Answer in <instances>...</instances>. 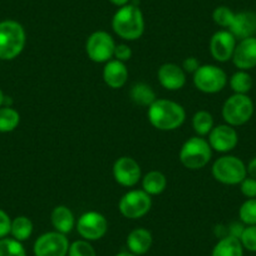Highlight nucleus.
Here are the masks:
<instances>
[{"mask_svg":"<svg viewBox=\"0 0 256 256\" xmlns=\"http://www.w3.org/2000/svg\"><path fill=\"white\" fill-rule=\"evenodd\" d=\"M212 176L222 184H240L248 177V170L242 160L236 156H222L212 164Z\"/></svg>","mask_w":256,"mask_h":256,"instance_id":"39448f33","label":"nucleus"},{"mask_svg":"<svg viewBox=\"0 0 256 256\" xmlns=\"http://www.w3.org/2000/svg\"><path fill=\"white\" fill-rule=\"evenodd\" d=\"M157 78L160 84L167 90H178L186 84V73L174 63L162 64L157 72Z\"/></svg>","mask_w":256,"mask_h":256,"instance_id":"dca6fc26","label":"nucleus"},{"mask_svg":"<svg viewBox=\"0 0 256 256\" xmlns=\"http://www.w3.org/2000/svg\"><path fill=\"white\" fill-rule=\"evenodd\" d=\"M141 166L132 157H120L113 164V177L123 187H134L141 180Z\"/></svg>","mask_w":256,"mask_h":256,"instance_id":"f8f14e48","label":"nucleus"},{"mask_svg":"<svg viewBox=\"0 0 256 256\" xmlns=\"http://www.w3.org/2000/svg\"><path fill=\"white\" fill-rule=\"evenodd\" d=\"M70 245V241L64 234L50 231L36 238L33 251L36 256H67Z\"/></svg>","mask_w":256,"mask_h":256,"instance_id":"9d476101","label":"nucleus"},{"mask_svg":"<svg viewBox=\"0 0 256 256\" xmlns=\"http://www.w3.org/2000/svg\"><path fill=\"white\" fill-rule=\"evenodd\" d=\"M211 256H244V246L240 238L228 235L216 244Z\"/></svg>","mask_w":256,"mask_h":256,"instance_id":"412c9836","label":"nucleus"},{"mask_svg":"<svg viewBox=\"0 0 256 256\" xmlns=\"http://www.w3.org/2000/svg\"><path fill=\"white\" fill-rule=\"evenodd\" d=\"M116 42L110 34L104 30H97L90 34L86 43L88 58L94 63H107L114 56Z\"/></svg>","mask_w":256,"mask_h":256,"instance_id":"1a4fd4ad","label":"nucleus"},{"mask_svg":"<svg viewBox=\"0 0 256 256\" xmlns=\"http://www.w3.org/2000/svg\"><path fill=\"white\" fill-rule=\"evenodd\" d=\"M4 100H6V94L3 93V90H0V107L4 106Z\"/></svg>","mask_w":256,"mask_h":256,"instance_id":"58836bf2","label":"nucleus"},{"mask_svg":"<svg viewBox=\"0 0 256 256\" xmlns=\"http://www.w3.org/2000/svg\"><path fill=\"white\" fill-rule=\"evenodd\" d=\"M68 256H97V254L90 241L77 240L70 245Z\"/></svg>","mask_w":256,"mask_h":256,"instance_id":"7c9ffc66","label":"nucleus"},{"mask_svg":"<svg viewBox=\"0 0 256 256\" xmlns=\"http://www.w3.org/2000/svg\"><path fill=\"white\" fill-rule=\"evenodd\" d=\"M232 62L238 70H250L256 67V36L242 39L236 44Z\"/></svg>","mask_w":256,"mask_h":256,"instance_id":"2eb2a0df","label":"nucleus"},{"mask_svg":"<svg viewBox=\"0 0 256 256\" xmlns=\"http://www.w3.org/2000/svg\"><path fill=\"white\" fill-rule=\"evenodd\" d=\"M254 114V102L248 94H236L225 100L222 106V118L226 124L238 127L251 120Z\"/></svg>","mask_w":256,"mask_h":256,"instance_id":"423d86ee","label":"nucleus"},{"mask_svg":"<svg viewBox=\"0 0 256 256\" xmlns=\"http://www.w3.org/2000/svg\"><path fill=\"white\" fill-rule=\"evenodd\" d=\"M246 170H248V177H252V178H256V157H254L248 164L246 166Z\"/></svg>","mask_w":256,"mask_h":256,"instance_id":"e433bc0d","label":"nucleus"},{"mask_svg":"<svg viewBox=\"0 0 256 256\" xmlns=\"http://www.w3.org/2000/svg\"><path fill=\"white\" fill-rule=\"evenodd\" d=\"M12 218L4 210L0 208V238H4L10 234Z\"/></svg>","mask_w":256,"mask_h":256,"instance_id":"f704fd0d","label":"nucleus"},{"mask_svg":"<svg viewBox=\"0 0 256 256\" xmlns=\"http://www.w3.org/2000/svg\"><path fill=\"white\" fill-rule=\"evenodd\" d=\"M232 33L238 40L251 38L256 34V13L255 12L245 10L240 13H235L234 20L230 28L228 29Z\"/></svg>","mask_w":256,"mask_h":256,"instance_id":"f3484780","label":"nucleus"},{"mask_svg":"<svg viewBox=\"0 0 256 256\" xmlns=\"http://www.w3.org/2000/svg\"><path fill=\"white\" fill-rule=\"evenodd\" d=\"M76 228L83 240L96 241L102 238L107 234L108 221L100 212L88 211L78 218L76 222Z\"/></svg>","mask_w":256,"mask_h":256,"instance_id":"9b49d317","label":"nucleus"},{"mask_svg":"<svg viewBox=\"0 0 256 256\" xmlns=\"http://www.w3.org/2000/svg\"><path fill=\"white\" fill-rule=\"evenodd\" d=\"M110 2L113 4V6L120 8V6H127V4H130V2H131V0H110Z\"/></svg>","mask_w":256,"mask_h":256,"instance_id":"4c0bfd02","label":"nucleus"},{"mask_svg":"<svg viewBox=\"0 0 256 256\" xmlns=\"http://www.w3.org/2000/svg\"><path fill=\"white\" fill-rule=\"evenodd\" d=\"M26 43V29L19 22H0V60H13L23 52Z\"/></svg>","mask_w":256,"mask_h":256,"instance_id":"7ed1b4c3","label":"nucleus"},{"mask_svg":"<svg viewBox=\"0 0 256 256\" xmlns=\"http://www.w3.org/2000/svg\"><path fill=\"white\" fill-rule=\"evenodd\" d=\"M208 144L211 148L220 154L232 151L238 144V134L235 128L230 124H218L208 134Z\"/></svg>","mask_w":256,"mask_h":256,"instance_id":"4468645a","label":"nucleus"},{"mask_svg":"<svg viewBox=\"0 0 256 256\" xmlns=\"http://www.w3.org/2000/svg\"><path fill=\"white\" fill-rule=\"evenodd\" d=\"M230 87L236 94H248L252 88V78L248 74V70H238L231 76Z\"/></svg>","mask_w":256,"mask_h":256,"instance_id":"bb28decb","label":"nucleus"},{"mask_svg":"<svg viewBox=\"0 0 256 256\" xmlns=\"http://www.w3.org/2000/svg\"><path fill=\"white\" fill-rule=\"evenodd\" d=\"M50 221L54 230L60 234H64V235L70 234L76 228V218L73 215L72 210L64 205L56 206L53 208L50 215Z\"/></svg>","mask_w":256,"mask_h":256,"instance_id":"aec40b11","label":"nucleus"},{"mask_svg":"<svg viewBox=\"0 0 256 256\" xmlns=\"http://www.w3.org/2000/svg\"><path fill=\"white\" fill-rule=\"evenodd\" d=\"M20 123V114L16 110L9 106L0 107V132L9 134L13 132Z\"/></svg>","mask_w":256,"mask_h":256,"instance_id":"393cba45","label":"nucleus"},{"mask_svg":"<svg viewBox=\"0 0 256 256\" xmlns=\"http://www.w3.org/2000/svg\"><path fill=\"white\" fill-rule=\"evenodd\" d=\"M0 256H26V248L16 238H0Z\"/></svg>","mask_w":256,"mask_h":256,"instance_id":"cd10ccee","label":"nucleus"},{"mask_svg":"<svg viewBox=\"0 0 256 256\" xmlns=\"http://www.w3.org/2000/svg\"><path fill=\"white\" fill-rule=\"evenodd\" d=\"M212 156L208 141L200 136L191 137L180 150V161L188 170H201L210 162Z\"/></svg>","mask_w":256,"mask_h":256,"instance_id":"20e7f679","label":"nucleus"},{"mask_svg":"<svg viewBox=\"0 0 256 256\" xmlns=\"http://www.w3.org/2000/svg\"><path fill=\"white\" fill-rule=\"evenodd\" d=\"M238 39L232 36L230 30L224 29L218 30L210 39V53L215 60L225 63L232 59Z\"/></svg>","mask_w":256,"mask_h":256,"instance_id":"ddd939ff","label":"nucleus"},{"mask_svg":"<svg viewBox=\"0 0 256 256\" xmlns=\"http://www.w3.org/2000/svg\"><path fill=\"white\" fill-rule=\"evenodd\" d=\"M116 256H137V255H134V254H132V252H128V251H123V252L117 254Z\"/></svg>","mask_w":256,"mask_h":256,"instance_id":"ea45409f","label":"nucleus"},{"mask_svg":"<svg viewBox=\"0 0 256 256\" xmlns=\"http://www.w3.org/2000/svg\"><path fill=\"white\" fill-rule=\"evenodd\" d=\"M167 187V178L162 172L150 171L142 178V190L150 196L161 195Z\"/></svg>","mask_w":256,"mask_h":256,"instance_id":"4be33fe9","label":"nucleus"},{"mask_svg":"<svg viewBox=\"0 0 256 256\" xmlns=\"http://www.w3.org/2000/svg\"><path fill=\"white\" fill-rule=\"evenodd\" d=\"M240 241L244 248L251 251V252H256V225L244 228L242 234L240 236Z\"/></svg>","mask_w":256,"mask_h":256,"instance_id":"2f4dec72","label":"nucleus"},{"mask_svg":"<svg viewBox=\"0 0 256 256\" xmlns=\"http://www.w3.org/2000/svg\"><path fill=\"white\" fill-rule=\"evenodd\" d=\"M152 208L151 196L144 190H131L126 192L118 204V208L122 216L131 220H137L150 212Z\"/></svg>","mask_w":256,"mask_h":256,"instance_id":"6e6552de","label":"nucleus"},{"mask_svg":"<svg viewBox=\"0 0 256 256\" xmlns=\"http://www.w3.org/2000/svg\"><path fill=\"white\" fill-rule=\"evenodd\" d=\"M132 49L131 46H128V44H124V43H120V44H117L116 46V49H114V58L117 59V60L120 62H127L130 60V59L132 58Z\"/></svg>","mask_w":256,"mask_h":256,"instance_id":"72a5a7b5","label":"nucleus"},{"mask_svg":"<svg viewBox=\"0 0 256 256\" xmlns=\"http://www.w3.org/2000/svg\"><path fill=\"white\" fill-rule=\"evenodd\" d=\"M192 127H194V131L198 134V136H208L212 131V128L215 127L214 126L212 114L208 112V110H198V112H196L194 117H192Z\"/></svg>","mask_w":256,"mask_h":256,"instance_id":"a878e982","label":"nucleus"},{"mask_svg":"<svg viewBox=\"0 0 256 256\" xmlns=\"http://www.w3.org/2000/svg\"><path fill=\"white\" fill-rule=\"evenodd\" d=\"M148 120L160 131H174L184 124L186 112L180 103L170 100H156L148 107Z\"/></svg>","mask_w":256,"mask_h":256,"instance_id":"f257e3e1","label":"nucleus"},{"mask_svg":"<svg viewBox=\"0 0 256 256\" xmlns=\"http://www.w3.org/2000/svg\"><path fill=\"white\" fill-rule=\"evenodd\" d=\"M238 218L246 226L256 225V198H248L238 208Z\"/></svg>","mask_w":256,"mask_h":256,"instance_id":"c85d7f7f","label":"nucleus"},{"mask_svg":"<svg viewBox=\"0 0 256 256\" xmlns=\"http://www.w3.org/2000/svg\"><path fill=\"white\" fill-rule=\"evenodd\" d=\"M33 222L26 216H16V218L12 220V228H10V235L16 240L23 241L28 240L33 234Z\"/></svg>","mask_w":256,"mask_h":256,"instance_id":"b1692460","label":"nucleus"},{"mask_svg":"<svg viewBox=\"0 0 256 256\" xmlns=\"http://www.w3.org/2000/svg\"><path fill=\"white\" fill-rule=\"evenodd\" d=\"M194 84L200 92L215 94L226 87L228 76L225 70L218 66L205 64L200 66V68L194 73Z\"/></svg>","mask_w":256,"mask_h":256,"instance_id":"0eeeda50","label":"nucleus"},{"mask_svg":"<svg viewBox=\"0 0 256 256\" xmlns=\"http://www.w3.org/2000/svg\"><path fill=\"white\" fill-rule=\"evenodd\" d=\"M234 16H235V13H234L228 6H218L212 13L214 22H215L218 26L226 29L230 28L231 23H232L234 20Z\"/></svg>","mask_w":256,"mask_h":256,"instance_id":"c756f323","label":"nucleus"},{"mask_svg":"<svg viewBox=\"0 0 256 256\" xmlns=\"http://www.w3.org/2000/svg\"><path fill=\"white\" fill-rule=\"evenodd\" d=\"M200 62L195 56H188V58L182 62V70H184V73H192L194 74L200 68Z\"/></svg>","mask_w":256,"mask_h":256,"instance_id":"c9c22d12","label":"nucleus"},{"mask_svg":"<svg viewBox=\"0 0 256 256\" xmlns=\"http://www.w3.org/2000/svg\"><path fill=\"white\" fill-rule=\"evenodd\" d=\"M152 242H154L152 234L144 228H134L127 236L128 250L137 256L144 255L151 248Z\"/></svg>","mask_w":256,"mask_h":256,"instance_id":"6ab92c4d","label":"nucleus"},{"mask_svg":"<svg viewBox=\"0 0 256 256\" xmlns=\"http://www.w3.org/2000/svg\"><path fill=\"white\" fill-rule=\"evenodd\" d=\"M130 97L134 104L141 106V107H150L157 100L154 90H152L151 86L146 83H136L132 86L130 90Z\"/></svg>","mask_w":256,"mask_h":256,"instance_id":"5701e85b","label":"nucleus"},{"mask_svg":"<svg viewBox=\"0 0 256 256\" xmlns=\"http://www.w3.org/2000/svg\"><path fill=\"white\" fill-rule=\"evenodd\" d=\"M112 28L123 40L134 42L140 39L144 32V18L141 9L134 4L118 8L112 18Z\"/></svg>","mask_w":256,"mask_h":256,"instance_id":"f03ea898","label":"nucleus"},{"mask_svg":"<svg viewBox=\"0 0 256 256\" xmlns=\"http://www.w3.org/2000/svg\"><path fill=\"white\" fill-rule=\"evenodd\" d=\"M128 70L123 62L110 59L103 68V80L112 90H120L127 83Z\"/></svg>","mask_w":256,"mask_h":256,"instance_id":"a211bd4d","label":"nucleus"},{"mask_svg":"<svg viewBox=\"0 0 256 256\" xmlns=\"http://www.w3.org/2000/svg\"><path fill=\"white\" fill-rule=\"evenodd\" d=\"M240 191L245 198H256V178L246 177L240 184Z\"/></svg>","mask_w":256,"mask_h":256,"instance_id":"473e14b6","label":"nucleus"}]
</instances>
